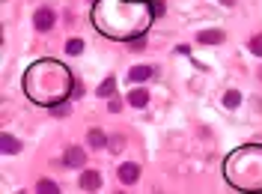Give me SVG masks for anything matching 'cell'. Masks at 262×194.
Returning a JSON list of instances; mask_svg holds the SVG:
<instances>
[{
	"label": "cell",
	"instance_id": "1",
	"mask_svg": "<svg viewBox=\"0 0 262 194\" xmlns=\"http://www.w3.org/2000/svg\"><path fill=\"white\" fill-rule=\"evenodd\" d=\"M90 21L104 39L131 42L137 36H146L155 21V9L152 0H93Z\"/></svg>",
	"mask_w": 262,
	"mask_h": 194
},
{
	"label": "cell",
	"instance_id": "2",
	"mask_svg": "<svg viewBox=\"0 0 262 194\" xmlns=\"http://www.w3.org/2000/svg\"><path fill=\"white\" fill-rule=\"evenodd\" d=\"M75 75L63 60H54V57H42L36 63L27 66L24 72V96L30 99L33 105L39 108H54L60 102H69L75 93Z\"/></svg>",
	"mask_w": 262,
	"mask_h": 194
},
{
	"label": "cell",
	"instance_id": "3",
	"mask_svg": "<svg viewBox=\"0 0 262 194\" xmlns=\"http://www.w3.org/2000/svg\"><path fill=\"white\" fill-rule=\"evenodd\" d=\"M224 179L245 194H262V144L232 149L224 162Z\"/></svg>",
	"mask_w": 262,
	"mask_h": 194
},
{
	"label": "cell",
	"instance_id": "4",
	"mask_svg": "<svg viewBox=\"0 0 262 194\" xmlns=\"http://www.w3.org/2000/svg\"><path fill=\"white\" fill-rule=\"evenodd\" d=\"M54 24H57V12H54L51 6H39V9L33 12V27L39 33H48Z\"/></svg>",
	"mask_w": 262,
	"mask_h": 194
},
{
	"label": "cell",
	"instance_id": "5",
	"mask_svg": "<svg viewBox=\"0 0 262 194\" xmlns=\"http://www.w3.org/2000/svg\"><path fill=\"white\" fill-rule=\"evenodd\" d=\"M116 177H119L122 185H134V182L140 179V164L137 162H122L119 167H116Z\"/></svg>",
	"mask_w": 262,
	"mask_h": 194
},
{
	"label": "cell",
	"instance_id": "6",
	"mask_svg": "<svg viewBox=\"0 0 262 194\" xmlns=\"http://www.w3.org/2000/svg\"><path fill=\"white\" fill-rule=\"evenodd\" d=\"M63 164L66 167H83L86 164V152H83L81 146H69L63 152Z\"/></svg>",
	"mask_w": 262,
	"mask_h": 194
},
{
	"label": "cell",
	"instance_id": "7",
	"mask_svg": "<svg viewBox=\"0 0 262 194\" xmlns=\"http://www.w3.org/2000/svg\"><path fill=\"white\" fill-rule=\"evenodd\" d=\"M81 188L83 191H98V188H101V173H98V170H83Z\"/></svg>",
	"mask_w": 262,
	"mask_h": 194
},
{
	"label": "cell",
	"instance_id": "8",
	"mask_svg": "<svg viewBox=\"0 0 262 194\" xmlns=\"http://www.w3.org/2000/svg\"><path fill=\"white\" fill-rule=\"evenodd\" d=\"M224 39H227L224 30H200L196 33V42H203V45H221Z\"/></svg>",
	"mask_w": 262,
	"mask_h": 194
},
{
	"label": "cell",
	"instance_id": "9",
	"mask_svg": "<svg viewBox=\"0 0 262 194\" xmlns=\"http://www.w3.org/2000/svg\"><path fill=\"white\" fill-rule=\"evenodd\" d=\"M0 152L18 156V152H21V141H18L15 134H0Z\"/></svg>",
	"mask_w": 262,
	"mask_h": 194
},
{
	"label": "cell",
	"instance_id": "10",
	"mask_svg": "<svg viewBox=\"0 0 262 194\" xmlns=\"http://www.w3.org/2000/svg\"><path fill=\"white\" fill-rule=\"evenodd\" d=\"M86 144L93 146V149H107V134L101 129H90L86 131Z\"/></svg>",
	"mask_w": 262,
	"mask_h": 194
},
{
	"label": "cell",
	"instance_id": "11",
	"mask_svg": "<svg viewBox=\"0 0 262 194\" xmlns=\"http://www.w3.org/2000/svg\"><path fill=\"white\" fill-rule=\"evenodd\" d=\"M114 93H116V78H114V75H107V78H104V81H101V84L96 87V96L111 99Z\"/></svg>",
	"mask_w": 262,
	"mask_h": 194
},
{
	"label": "cell",
	"instance_id": "12",
	"mask_svg": "<svg viewBox=\"0 0 262 194\" xmlns=\"http://www.w3.org/2000/svg\"><path fill=\"white\" fill-rule=\"evenodd\" d=\"M128 105H131V108H146V105H149V93H146V90H140V87H137V90H131V93H128Z\"/></svg>",
	"mask_w": 262,
	"mask_h": 194
},
{
	"label": "cell",
	"instance_id": "13",
	"mask_svg": "<svg viewBox=\"0 0 262 194\" xmlns=\"http://www.w3.org/2000/svg\"><path fill=\"white\" fill-rule=\"evenodd\" d=\"M152 72H155L152 66H134V69L128 72V78L134 84H140V81H149V78H152Z\"/></svg>",
	"mask_w": 262,
	"mask_h": 194
},
{
	"label": "cell",
	"instance_id": "14",
	"mask_svg": "<svg viewBox=\"0 0 262 194\" xmlns=\"http://www.w3.org/2000/svg\"><path fill=\"white\" fill-rule=\"evenodd\" d=\"M238 105H242V93H238V90H227V93H224V108L235 111Z\"/></svg>",
	"mask_w": 262,
	"mask_h": 194
},
{
	"label": "cell",
	"instance_id": "15",
	"mask_svg": "<svg viewBox=\"0 0 262 194\" xmlns=\"http://www.w3.org/2000/svg\"><path fill=\"white\" fill-rule=\"evenodd\" d=\"M63 51L69 54V57H78V54H83V39H78V36H75V39H69Z\"/></svg>",
	"mask_w": 262,
	"mask_h": 194
},
{
	"label": "cell",
	"instance_id": "16",
	"mask_svg": "<svg viewBox=\"0 0 262 194\" xmlns=\"http://www.w3.org/2000/svg\"><path fill=\"white\" fill-rule=\"evenodd\" d=\"M107 149H111V152H122V149H125V138H122V134H111V138H107Z\"/></svg>",
	"mask_w": 262,
	"mask_h": 194
},
{
	"label": "cell",
	"instance_id": "17",
	"mask_svg": "<svg viewBox=\"0 0 262 194\" xmlns=\"http://www.w3.org/2000/svg\"><path fill=\"white\" fill-rule=\"evenodd\" d=\"M36 188H39L42 194H57V191H60L54 179H39V185H36Z\"/></svg>",
	"mask_w": 262,
	"mask_h": 194
},
{
	"label": "cell",
	"instance_id": "18",
	"mask_svg": "<svg viewBox=\"0 0 262 194\" xmlns=\"http://www.w3.org/2000/svg\"><path fill=\"white\" fill-rule=\"evenodd\" d=\"M51 117H66L69 113V102H60V105H54V108H48Z\"/></svg>",
	"mask_w": 262,
	"mask_h": 194
},
{
	"label": "cell",
	"instance_id": "19",
	"mask_svg": "<svg viewBox=\"0 0 262 194\" xmlns=\"http://www.w3.org/2000/svg\"><path fill=\"white\" fill-rule=\"evenodd\" d=\"M143 48H146V36H137V39L128 42V51H143Z\"/></svg>",
	"mask_w": 262,
	"mask_h": 194
},
{
	"label": "cell",
	"instance_id": "20",
	"mask_svg": "<svg viewBox=\"0 0 262 194\" xmlns=\"http://www.w3.org/2000/svg\"><path fill=\"white\" fill-rule=\"evenodd\" d=\"M107 111H111V113H119V111H122V99H119V96H111V102H107Z\"/></svg>",
	"mask_w": 262,
	"mask_h": 194
},
{
	"label": "cell",
	"instance_id": "21",
	"mask_svg": "<svg viewBox=\"0 0 262 194\" xmlns=\"http://www.w3.org/2000/svg\"><path fill=\"white\" fill-rule=\"evenodd\" d=\"M250 51H253L256 57H262V36H253V39H250Z\"/></svg>",
	"mask_w": 262,
	"mask_h": 194
},
{
	"label": "cell",
	"instance_id": "22",
	"mask_svg": "<svg viewBox=\"0 0 262 194\" xmlns=\"http://www.w3.org/2000/svg\"><path fill=\"white\" fill-rule=\"evenodd\" d=\"M152 9H155V15H161V12H164V3H161V0H155V3H152Z\"/></svg>",
	"mask_w": 262,
	"mask_h": 194
},
{
	"label": "cell",
	"instance_id": "23",
	"mask_svg": "<svg viewBox=\"0 0 262 194\" xmlns=\"http://www.w3.org/2000/svg\"><path fill=\"white\" fill-rule=\"evenodd\" d=\"M83 93V87H81V81H75V93H72V99H78Z\"/></svg>",
	"mask_w": 262,
	"mask_h": 194
}]
</instances>
